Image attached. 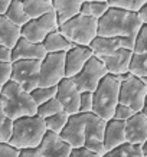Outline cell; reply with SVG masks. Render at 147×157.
Masks as SVG:
<instances>
[{"label":"cell","instance_id":"36","mask_svg":"<svg viewBox=\"0 0 147 157\" xmlns=\"http://www.w3.org/2000/svg\"><path fill=\"white\" fill-rule=\"evenodd\" d=\"M92 92H81L79 97V113L81 114H88L92 113Z\"/></svg>","mask_w":147,"mask_h":157},{"label":"cell","instance_id":"23","mask_svg":"<svg viewBox=\"0 0 147 157\" xmlns=\"http://www.w3.org/2000/svg\"><path fill=\"white\" fill-rule=\"evenodd\" d=\"M42 45L45 51H46V53H67L69 49L75 46L59 30H55V32L48 35Z\"/></svg>","mask_w":147,"mask_h":157},{"label":"cell","instance_id":"30","mask_svg":"<svg viewBox=\"0 0 147 157\" xmlns=\"http://www.w3.org/2000/svg\"><path fill=\"white\" fill-rule=\"evenodd\" d=\"M56 95V86H51V88H45V86H38L30 92V97L33 102L36 104V107L45 104L46 101L52 100Z\"/></svg>","mask_w":147,"mask_h":157},{"label":"cell","instance_id":"1","mask_svg":"<svg viewBox=\"0 0 147 157\" xmlns=\"http://www.w3.org/2000/svg\"><path fill=\"white\" fill-rule=\"evenodd\" d=\"M143 23L138 13L110 7L98 20V36L103 38H137Z\"/></svg>","mask_w":147,"mask_h":157},{"label":"cell","instance_id":"7","mask_svg":"<svg viewBox=\"0 0 147 157\" xmlns=\"http://www.w3.org/2000/svg\"><path fill=\"white\" fill-rule=\"evenodd\" d=\"M62 79H65V53H46L41 61L39 86H58Z\"/></svg>","mask_w":147,"mask_h":157},{"label":"cell","instance_id":"26","mask_svg":"<svg viewBox=\"0 0 147 157\" xmlns=\"http://www.w3.org/2000/svg\"><path fill=\"white\" fill-rule=\"evenodd\" d=\"M5 16L12 23L16 25V26H19V28H22L23 25H26L29 22V17L26 16V13H25L23 5H22L20 0H12V3H10L7 10H6Z\"/></svg>","mask_w":147,"mask_h":157},{"label":"cell","instance_id":"50","mask_svg":"<svg viewBox=\"0 0 147 157\" xmlns=\"http://www.w3.org/2000/svg\"><path fill=\"white\" fill-rule=\"evenodd\" d=\"M20 2H23V0H20Z\"/></svg>","mask_w":147,"mask_h":157},{"label":"cell","instance_id":"29","mask_svg":"<svg viewBox=\"0 0 147 157\" xmlns=\"http://www.w3.org/2000/svg\"><path fill=\"white\" fill-rule=\"evenodd\" d=\"M68 118L69 115L67 113H59V114H55L49 118H45V124H46V130L48 131H52L55 134H61L62 130L65 128V125L68 123Z\"/></svg>","mask_w":147,"mask_h":157},{"label":"cell","instance_id":"16","mask_svg":"<svg viewBox=\"0 0 147 157\" xmlns=\"http://www.w3.org/2000/svg\"><path fill=\"white\" fill-rule=\"evenodd\" d=\"M131 58H133V51L121 48L114 53V55L101 59V62L104 63L105 69H107V72H108L110 75L120 76V75L127 74V72L130 71Z\"/></svg>","mask_w":147,"mask_h":157},{"label":"cell","instance_id":"17","mask_svg":"<svg viewBox=\"0 0 147 157\" xmlns=\"http://www.w3.org/2000/svg\"><path fill=\"white\" fill-rule=\"evenodd\" d=\"M45 56H46V51L42 43H32L23 38H20L14 45V48L12 49V62L20 61V59L42 61Z\"/></svg>","mask_w":147,"mask_h":157},{"label":"cell","instance_id":"41","mask_svg":"<svg viewBox=\"0 0 147 157\" xmlns=\"http://www.w3.org/2000/svg\"><path fill=\"white\" fill-rule=\"evenodd\" d=\"M19 157H43V156H41L36 151V148H28V150H20Z\"/></svg>","mask_w":147,"mask_h":157},{"label":"cell","instance_id":"35","mask_svg":"<svg viewBox=\"0 0 147 157\" xmlns=\"http://www.w3.org/2000/svg\"><path fill=\"white\" fill-rule=\"evenodd\" d=\"M136 114V111L127 107V105H123V104H118L115 107V111H114V115H113V120H117V121H127L128 118H131L133 115Z\"/></svg>","mask_w":147,"mask_h":157},{"label":"cell","instance_id":"5","mask_svg":"<svg viewBox=\"0 0 147 157\" xmlns=\"http://www.w3.org/2000/svg\"><path fill=\"white\" fill-rule=\"evenodd\" d=\"M58 30L76 46H90L91 42L98 36V20L76 14L75 17L62 23Z\"/></svg>","mask_w":147,"mask_h":157},{"label":"cell","instance_id":"22","mask_svg":"<svg viewBox=\"0 0 147 157\" xmlns=\"http://www.w3.org/2000/svg\"><path fill=\"white\" fill-rule=\"evenodd\" d=\"M48 35H49V32L39 19L29 20L28 23L20 28V38L26 39L32 43H43Z\"/></svg>","mask_w":147,"mask_h":157},{"label":"cell","instance_id":"20","mask_svg":"<svg viewBox=\"0 0 147 157\" xmlns=\"http://www.w3.org/2000/svg\"><path fill=\"white\" fill-rule=\"evenodd\" d=\"M85 0H52L53 12L56 13L58 25L61 26L67 20L79 14L81 6Z\"/></svg>","mask_w":147,"mask_h":157},{"label":"cell","instance_id":"3","mask_svg":"<svg viewBox=\"0 0 147 157\" xmlns=\"http://www.w3.org/2000/svg\"><path fill=\"white\" fill-rule=\"evenodd\" d=\"M0 102L6 117L12 121L22 117L36 115L38 111V107L33 102L30 94L23 91L13 81H9L6 85H3L0 94Z\"/></svg>","mask_w":147,"mask_h":157},{"label":"cell","instance_id":"15","mask_svg":"<svg viewBox=\"0 0 147 157\" xmlns=\"http://www.w3.org/2000/svg\"><path fill=\"white\" fill-rule=\"evenodd\" d=\"M147 140V117L143 111L126 121V141L141 146Z\"/></svg>","mask_w":147,"mask_h":157},{"label":"cell","instance_id":"46","mask_svg":"<svg viewBox=\"0 0 147 157\" xmlns=\"http://www.w3.org/2000/svg\"><path fill=\"white\" fill-rule=\"evenodd\" d=\"M141 79V82L144 84V86H146V90H147V76H144V78H140Z\"/></svg>","mask_w":147,"mask_h":157},{"label":"cell","instance_id":"25","mask_svg":"<svg viewBox=\"0 0 147 157\" xmlns=\"http://www.w3.org/2000/svg\"><path fill=\"white\" fill-rule=\"evenodd\" d=\"M110 9V5L107 2H84L82 6H81L79 14L82 16H87V17H92L95 20H100L107 10Z\"/></svg>","mask_w":147,"mask_h":157},{"label":"cell","instance_id":"45","mask_svg":"<svg viewBox=\"0 0 147 157\" xmlns=\"http://www.w3.org/2000/svg\"><path fill=\"white\" fill-rule=\"evenodd\" d=\"M143 113H144V115L147 117V97H146V101H144V107H143Z\"/></svg>","mask_w":147,"mask_h":157},{"label":"cell","instance_id":"13","mask_svg":"<svg viewBox=\"0 0 147 157\" xmlns=\"http://www.w3.org/2000/svg\"><path fill=\"white\" fill-rule=\"evenodd\" d=\"M72 147L67 141H64L59 134L46 131L42 141L36 147V151L43 157H69Z\"/></svg>","mask_w":147,"mask_h":157},{"label":"cell","instance_id":"48","mask_svg":"<svg viewBox=\"0 0 147 157\" xmlns=\"http://www.w3.org/2000/svg\"><path fill=\"white\" fill-rule=\"evenodd\" d=\"M2 90H3V86H2V85H0V94H2Z\"/></svg>","mask_w":147,"mask_h":157},{"label":"cell","instance_id":"44","mask_svg":"<svg viewBox=\"0 0 147 157\" xmlns=\"http://www.w3.org/2000/svg\"><path fill=\"white\" fill-rule=\"evenodd\" d=\"M141 150H143V156L147 157V140L141 144Z\"/></svg>","mask_w":147,"mask_h":157},{"label":"cell","instance_id":"33","mask_svg":"<svg viewBox=\"0 0 147 157\" xmlns=\"http://www.w3.org/2000/svg\"><path fill=\"white\" fill-rule=\"evenodd\" d=\"M12 128H13V121L6 117L0 102V143H9L12 137Z\"/></svg>","mask_w":147,"mask_h":157},{"label":"cell","instance_id":"11","mask_svg":"<svg viewBox=\"0 0 147 157\" xmlns=\"http://www.w3.org/2000/svg\"><path fill=\"white\" fill-rule=\"evenodd\" d=\"M79 97L81 92L76 90L72 79L65 78L58 84L55 98L61 104L64 113H67L68 115H74L79 113Z\"/></svg>","mask_w":147,"mask_h":157},{"label":"cell","instance_id":"14","mask_svg":"<svg viewBox=\"0 0 147 157\" xmlns=\"http://www.w3.org/2000/svg\"><path fill=\"white\" fill-rule=\"evenodd\" d=\"M92 58L90 46H74L65 53V78H74L78 75L87 62Z\"/></svg>","mask_w":147,"mask_h":157},{"label":"cell","instance_id":"4","mask_svg":"<svg viewBox=\"0 0 147 157\" xmlns=\"http://www.w3.org/2000/svg\"><path fill=\"white\" fill-rule=\"evenodd\" d=\"M120 84L121 81L117 76L107 74L92 92V113L104 121L113 120L115 107L120 104Z\"/></svg>","mask_w":147,"mask_h":157},{"label":"cell","instance_id":"6","mask_svg":"<svg viewBox=\"0 0 147 157\" xmlns=\"http://www.w3.org/2000/svg\"><path fill=\"white\" fill-rule=\"evenodd\" d=\"M39 71L41 61L35 59H20L12 62V76L10 81L16 82L26 92H32L39 86Z\"/></svg>","mask_w":147,"mask_h":157},{"label":"cell","instance_id":"34","mask_svg":"<svg viewBox=\"0 0 147 157\" xmlns=\"http://www.w3.org/2000/svg\"><path fill=\"white\" fill-rule=\"evenodd\" d=\"M147 51V25H143L141 29L138 30L136 43H134L133 53H143Z\"/></svg>","mask_w":147,"mask_h":157},{"label":"cell","instance_id":"42","mask_svg":"<svg viewBox=\"0 0 147 157\" xmlns=\"http://www.w3.org/2000/svg\"><path fill=\"white\" fill-rule=\"evenodd\" d=\"M138 13V17H140V20H141L143 25H147V3L144 6H143L141 9L137 12Z\"/></svg>","mask_w":147,"mask_h":157},{"label":"cell","instance_id":"18","mask_svg":"<svg viewBox=\"0 0 147 157\" xmlns=\"http://www.w3.org/2000/svg\"><path fill=\"white\" fill-rule=\"evenodd\" d=\"M126 143V123L110 120L107 121L104 131V150L105 153L111 151L115 147Z\"/></svg>","mask_w":147,"mask_h":157},{"label":"cell","instance_id":"47","mask_svg":"<svg viewBox=\"0 0 147 157\" xmlns=\"http://www.w3.org/2000/svg\"><path fill=\"white\" fill-rule=\"evenodd\" d=\"M87 2H108V0H87Z\"/></svg>","mask_w":147,"mask_h":157},{"label":"cell","instance_id":"24","mask_svg":"<svg viewBox=\"0 0 147 157\" xmlns=\"http://www.w3.org/2000/svg\"><path fill=\"white\" fill-rule=\"evenodd\" d=\"M25 9V13L29 17V20L39 19L43 14L52 12V0H23L22 2Z\"/></svg>","mask_w":147,"mask_h":157},{"label":"cell","instance_id":"43","mask_svg":"<svg viewBox=\"0 0 147 157\" xmlns=\"http://www.w3.org/2000/svg\"><path fill=\"white\" fill-rule=\"evenodd\" d=\"M12 3V0H0V14H5L9 5Z\"/></svg>","mask_w":147,"mask_h":157},{"label":"cell","instance_id":"39","mask_svg":"<svg viewBox=\"0 0 147 157\" xmlns=\"http://www.w3.org/2000/svg\"><path fill=\"white\" fill-rule=\"evenodd\" d=\"M69 157H103L98 153L91 151L87 147H78V148H72L69 153Z\"/></svg>","mask_w":147,"mask_h":157},{"label":"cell","instance_id":"40","mask_svg":"<svg viewBox=\"0 0 147 157\" xmlns=\"http://www.w3.org/2000/svg\"><path fill=\"white\" fill-rule=\"evenodd\" d=\"M0 62H12V49L0 45Z\"/></svg>","mask_w":147,"mask_h":157},{"label":"cell","instance_id":"32","mask_svg":"<svg viewBox=\"0 0 147 157\" xmlns=\"http://www.w3.org/2000/svg\"><path fill=\"white\" fill-rule=\"evenodd\" d=\"M107 3L110 5V7H117V9L130 10V12L137 13L147 3V0H108Z\"/></svg>","mask_w":147,"mask_h":157},{"label":"cell","instance_id":"28","mask_svg":"<svg viewBox=\"0 0 147 157\" xmlns=\"http://www.w3.org/2000/svg\"><path fill=\"white\" fill-rule=\"evenodd\" d=\"M128 72L137 78L147 76V51L143 53H133Z\"/></svg>","mask_w":147,"mask_h":157},{"label":"cell","instance_id":"8","mask_svg":"<svg viewBox=\"0 0 147 157\" xmlns=\"http://www.w3.org/2000/svg\"><path fill=\"white\" fill-rule=\"evenodd\" d=\"M107 74L108 72L105 69L104 63L100 59L92 56L87 62L85 67L82 68V71L71 79L79 92H94Z\"/></svg>","mask_w":147,"mask_h":157},{"label":"cell","instance_id":"38","mask_svg":"<svg viewBox=\"0 0 147 157\" xmlns=\"http://www.w3.org/2000/svg\"><path fill=\"white\" fill-rule=\"evenodd\" d=\"M20 150L12 147L9 143H0V157H19Z\"/></svg>","mask_w":147,"mask_h":157},{"label":"cell","instance_id":"21","mask_svg":"<svg viewBox=\"0 0 147 157\" xmlns=\"http://www.w3.org/2000/svg\"><path fill=\"white\" fill-rule=\"evenodd\" d=\"M20 39V28L10 22L5 14H0V45L13 49Z\"/></svg>","mask_w":147,"mask_h":157},{"label":"cell","instance_id":"19","mask_svg":"<svg viewBox=\"0 0 147 157\" xmlns=\"http://www.w3.org/2000/svg\"><path fill=\"white\" fill-rule=\"evenodd\" d=\"M121 48H123L121 38H103V36H97L90 45L92 56H95L100 61L107 56L114 55Z\"/></svg>","mask_w":147,"mask_h":157},{"label":"cell","instance_id":"31","mask_svg":"<svg viewBox=\"0 0 147 157\" xmlns=\"http://www.w3.org/2000/svg\"><path fill=\"white\" fill-rule=\"evenodd\" d=\"M64 109H62L61 104L58 102L56 98H52V100L46 101L45 104L39 105L38 107V111H36V115H39L41 118H49V117H52L55 114H59L62 113Z\"/></svg>","mask_w":147,"mask_h":157},{"label":"cell","instance_id":"27","mask_svg":"<svg viewBox=\"0 0 147 157\" xmlns=\"http://www.w3.org/2000/svg\"><path fill=\"white\" fill-rule=\"evenodd\" d=\"M105 154H108L110 157H144L141 146L127 143V141L118 146V147H115L111 151L105 153Z\"/></svg>","mask_w":147,"mask_h":157},{"label":"cell","instance_id":"9","mask_svg":"<svg viewBox=\"0 0 147 157\" xmlns=\"http://www.w3.org/2000/svg\"><path fill=\"white\" fill-rule=\"evenodd\" d=\"M147 97V90L140 78L130 75L127 79L120 84V104L127 105L130 108L140 113L143 111L144 101Z\"/></svg>","mask_w":147,"mask_h":157},{"label":"cell","instance_id":"2","mask_svg":"<svg viewBox=\"0 0 147 157\" xmlns=\"http://www.w3.org/2000/svg\"><path fill=\"white\" fill-rule=\"evenodd\" d=\"M46 131L45 120L41 118L39 115L22 117L13 121L12 137L9 140V144L17 150L36 148L41 144Z\"/></svg>","mask_w":147,"mask_h":157},{"label":"cell","instance_id":"10","mask_svg":"<svg viewBox=\"0 0 147 157\" xmlns=\"http://www.w3.org/2000/svg\"><path fill=\"white\" fill-rule=\"evenodd\" d=\"M85 117V141L84 147H87L91 151L98 153L100 156H104V131L107 121L100 118L94 113L84 114Z\"/></svg>","mask_w":147,"mask_h":157},{"label":"cell","instance_id":"49","mask_svg":"<svg viewBox=\"0 0 147 157\" xmlns=\"http://www.w3.org/2000/svg\"><path fill=\"white\" fill-rule=\"evenodd\" d=\"M103 157H110V156H108V154H104V156H103Z\"/></svg>","mask_w":147,"mask_h":157},{"label":"cell","instance_id":"37","mask_svg":"<svg viewBox=\"0 0 147 157\" xmlns=\"http://www.w3.org/2000/svg\"><path fill=\"white\" fill-rule=\"evenodd\" d=\"M10 76H12V62H0V85H6L10 81Z\"/></svg>","mask_w":147,"mask_h":157},{"label":"cell","instance_id":"12","mask_svg":"<svg viewBox=\"0 0 147 157\" xmlns=\"http://www.w3.org/2000/svg\"><path fill=\"white\" fill-rule=\"evenodd\" d=\"M59 136L72 148L84 147V141H85V117L84 114L78 113V114L69 115L67 125Z\"/></svg>","mask_w":147,"mask_h":157}]
</instances>
